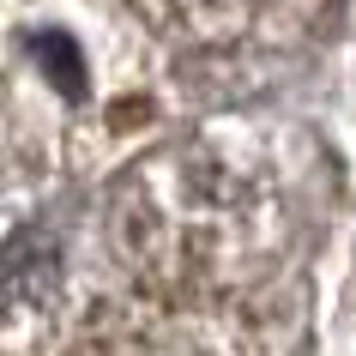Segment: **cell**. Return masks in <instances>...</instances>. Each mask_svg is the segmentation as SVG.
<instances>
[{
  "mask_svg": "<svg viewBox=\"0 0 356 356\" xmlns=\"http://www.w3.org/2000/svg\"><path fill=\"white\" fill-rule=\"evenodd\" d=\"M60 284V248L42 224L19 229L13 242L0 248V296H19V302H49Z\"/></svg>",
  "mask_w": 356,
  "mask_h": 356,
  "instance_id": "cell-1",
  "label": "cell"
},
{
  "mask_svg": "<svg viewBox=\"0 0 356 356\" xmlns=\"http://www.w3.org/2000/svg\"><path fill=\"white\" fill-rule=\"evenodd\" d=\"M31 55L49 60V73H55V85H67V97L85 91V67H79V49L67 37H31Z\"/></svg>",
  "mask_w": 356,
  "mask_h": 356,
  "instance_id": "cell-2",
  "label": "cell"
}]
</instances>
